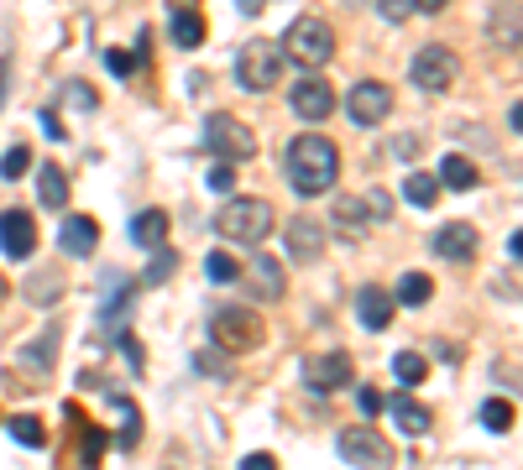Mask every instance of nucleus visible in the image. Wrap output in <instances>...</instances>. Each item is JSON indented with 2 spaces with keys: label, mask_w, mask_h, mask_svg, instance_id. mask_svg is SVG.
I'll use <instances>...</instances> for the list:
<instances>
[{
  "label": "nucleus",
  "mask_w": 523,
  "mask_h": 470,
  "mask_svg": "<svg viewBox=\"0 0 523 470\" xmlns=\"http://www.w3.org/2000/svg\"><path fill=\"white\" fill-rule=\"evenodd\" d=\"M173 267H178V251H173V246H157L152 262H147V272H142V282H147V288H157V282L173 277Z\"/></svg>",
  "instance_id": "28"
},
{
  "label": "nucleus",
  "mask_w": 523,
  "mask_h": 470,
  "mask_svg": "<svg viewBox=\"0 0 523 470\" xmlns=\"http://www.w3.org/2000/svg\"><path fill=\"white\" fill-rule=\"evenodd\" d=\"M204 147H210L220 162H246V157H257V136L252 126L241 121V115H210L204 121Z\"/></svg>",
  "instance_id": "7"
},
{
  "label": "nucleus",
  "mask_w": 523,
  "mask_h": 470,
  "mask_svg": "<svg viewBox=\"0 0 523 470\" xmlns=\"http://www.w3.org/2000/svg\"><path fill=\"white\" fill-rule=\"evenodd\" d=\"M204 183H210V194H231V188H236V168H231V162H215Z\"/></svg>",
  "instance_id": "37"
},
{
  "label": "nucleus",
  "mask_w": 523,
  "mask_h": 470,
  "mask_svg": "<svg viewBox=\"0 0 523 470\" xmlns=\"http://www.w3.org/2000/svg\"><path fill=\"white\" fill-rule=\"evenodd\" d=\"M37 194H42V209H63L68 204V178L58 162H42V173H37Z\"/></svg>",
  "instance_id": "22"
},
{
  "label": "nucleus",
  "mask_w": 523,
  "mask_h": 470,
  "mask_svg": "<svg viewBox=\"0 0 523 470\" xmlns=\"http://www.w3.org/2000/svg\"><path fill=\"white\" fill-rule=\"evenodd\" d=\"M320 251H325V225L299 215L288 225V256H293V262H320Z\"/></svg>",
  "instance_id": "15"
},
{
  "label": "nucleus",
  "mask_w": 523,
  "mask_h": 470,
  "mask_svg": "<svg viewBox=\"0 0 523 470\" xmlns=\"http://www.w3.org/2000/svg\"><path fill=\"white\" fill-rule=\"evenodd\" d=\"M6 429H11V439L21 444V450H42V444H48V429H42L37 413H16Z\"/></svg>",
  "instance_id": "26"
},
{
  "label": "nucleus",
  "mask_w": 523,
  "mask_h": 470,
  "mask_svg": "<svg viewBox=\"0 0 523 470\" xmlns=\"http://www.w3.org/2000/svg\"><path fill=\"white\" fill-rule=\"evenodd\" d=\"M236 6H241L246 16H257V11H262V0H236Z\"/></svg>",
  "instance_id": "46"
},
{
  "label": "nucleus",
  "mask_w": 523,
  "mask_h": 470,
  "mask_svg": "<svg viewBox=\"0 0 523 470\" xmlns=\"http://www.w3.org/2000/svg\"><path fill=\"white\" fill-rule=\"evenodd\" d=\"M346 241H361L367 235V225H372V215H367V204L361 199H335V220H330Z\"/></svg>",
  "instance_id": "20"
},
{
  "label": "nucleus",
  "mask_w": 523,
  "mask_h": 470,
  "mask_svg": "<svg viewBox=\"0 0 523 470\" xmlns=\"http://www.w3.org/2000/svg\"><path fill=\"white\" fill-rule=\"evenodd\" d=\"M252 288H257V298H283V262H272V256H252Z\"/></svg>",
  "instance_id": "21"
},
{
  "label": "nucleus",
  "mask_w": 523,
  "mask_h": 470,
  "mask_svg": "<svg viewBox=\"0 0 523 470\" xmlns=\"http://www.w3.org/2000/svg\"><path fill=\"white\" fill-rule=\"evenodd\" d=\"M53 345H58V329H48V340H32V345H27V366H42V371H48V366H53Z\"/></svg>",
  "instance_id": "36"
},
{
  "label": "nucleus",
  "mask_w": 523,
  "mask_h": 470,
  "mask_svg": "<svg viewBox=\"0 0 523 470\" xmlns=\"http://www.w3.org/2000/svg\"><path fill=\"white\" fill-rule=\"evenodd\" d=\"M377 6H382V16H388L393 27H398V21H408V16H414V0H377Z\"/></svg>",
  "instance_id": "41"
},
{
  "label": "nucleus",
  "mask_w": 523,
  "mask_h": 470,
  "mask_svg": "<svg viewBox=\"0 0 523 470\" xmlns=\"http://www.w3.org/2000/svg\"><path fill=\"white\" fill-rule=\"evenodd\" d=\"M173 42L184 47V53H194V47L204 42V16L194 6H178L173 11Z\"/></svg>",
  "instance_id": "23"
},
{
  "label": "nucleus",
  "mask_w": 523,
  "mask_h": 470,
  "mask_svg": "<svg viewBox=\"0 0 523 470\" xmlns=\"http://www.w3.org/2000/svg\"><path fill=\"white\" fill-rule=\"evenodd\" d=\"M100 319H105V324H126V319H131V288H121V282H116V293L105 298Z\"/></svg>",
  "instance_id": "32"
},
{
  "label": "nucleus",
  "mask_w": 523,
  "mask_h": 470,
  "mask_svg": "<svg viewBox=\"0 0 523 470\" xmlns=\"http://www.w3.org/2000/svg\"><path fill=\"white\" fill-rule=\"evenodd\" d=\"M131 241L142 246V251L168 246V209H142V215L131 220Z\"/></svg>",
  "instance_id": "18"
},
{
  "label": "nucleus",
  "mask_w": 523,
  "mask_h": 470,
  "mask_svg": "<svg viewBox=\"0 0 523 470\" xmlns=\"http://www.w3.org/2000/svg\"><path fill=\"white\" fill-rule=\"evenodd\" d=\"M136 63H142V58L126 53V47H110V53H105V68H110L116 79H131V74H136Z\"/></svg>",
  "instance_id": "35"
},
{
  "label": "nucleus",
  "mask_w": 523,
  "mask_h": 470,
  "mask_svg": "<svg viewBox=\"0 0 523 470\" xmlns=\"http://www.w3.org/2000/svg\"><path fill=\"white\" fill-rule=\"evenodd\" d=\"M440 188H456V194H471V188H482V173H476V162L461 157V152H450L440 162Z\"/></svg>",
  "instance_id": "19"
},
{
  "label": "nucleus",
  "mask_w": 523,
  "mask_h": 470,
  "mask_svg": "<svg viewBox=\"0 0 523 470\" xmlns=\"http://www.w3.org/2000/svg\"><path fill=\"white\" fill-rule=\"evenodd\" d=\"M450 0H414V16H435V11H445Z\"/></svg>",
  "instance_id": "45"
},
{
  "label": "nucleus",
  "mask_w": 523,
  "mask_h": 470,
  "mask_svg": "<svg viewBox=\"0 0 523 470\" xmlns=\"http://www.w3.org/2000/svg\"><path fill=\"white\" fill-rule=\"evenodd\" d=\"M0 251H6L11 262H27L37 251V225H32L27 209H6V215H0Z\"/></svg>",
  "instance_id": "11"
},
{
  "label": "nucleus",
  "mask_w": 523,
  "mask_h": 470,
  "mask_svg": "<svg viewBox=\"0 0 523 470\" xmlns=\"http://www.w3.org/2000/svg\"><path fill=\"white\" fill-rule=\"evenodd\" d=\"M356 408H361V418H377L382 408H388V397H382L377 387H356Z\"/></svg>",
  "instance_id": "38"
},
{
  "label": "nucleus",
  "mask_w": 523,
  "mask_h": 470,
  "mask_svg": "<svg viewBox=\"0 0 523 470\" xmlns=\"http://www.w3.org/2000/svg\"><path fill=\"white\" fill-rule=\"evenodd\" d=\"M293 115L299 121H325V115L335 110V89L325 79H304V84H293Z\"/></svg>",
  "instance_id": "12"
},
{
  "label": "nucleus",
  "mask_w": 523,
  "mask_h": 470,
  "mask_svg": "<svg viewBox=\"0 0 523 470\" xmlns=\"http://www.w3.org/2000/svg\"><path fill=\"white\" fill-rule=\"evenodd\" d=\"M283 58H293L299 68H325L335 58V27L325 16H299L293 27L283 32Z\"/></svg>",
  "instance_id": "3"
},
{
  "label": "nucleus",
  "mask_w": 523,
  "mask_h": 470,
  "mask_svg": "<svg viewBox=\"0 0 523 470\" xmlns=\"http://www.w3.org/2000/svg\"><path fill=\"white\" fill-rule=\"evenodd\" d=\"M63 105H68V110H84V115H89V110H100V94H95V84H84V79H68V84H63Z\"/></svg>",
  "instance_id": "29"
},
{
  "label": "nucleus",
  "mask_w": 523,
  "mask_h": 470,
  "mask_svg": "<svg viewBox=\"0 0 523 470\" xmlns=\"http://www.w3.org/2000/svg\"><path fill=\"white\" fill-rule=\"evenodd\" d=\"M121 350H126V361H131V371H142L147 361H142V345H136L131 335H121Z\"/></svg>",
  "instance_id": "42"
},
{
  "label": "nucleus",
  "mask_w": 523,
  "mask_h": 470,
  "mask_svg": "<svg viewBox=\"0 0 523 470\" xmlns=\"http://www.w3.org/2000/svg\"><path fill=\"white\" fill-rule=\"evenodd\" d=\"M346 115L356 126H377V121H388L393 115V89L388 84H377V79H361L351 94H346Z\"/></svg>",
  "instance_id": "10"
},
{
  "label": "nucleus",
  "mask_w": 523,
  "mask_h": 470,
  "mask_svg": "<svg viewBox=\"0 0 523 470\" xmlns=\"http://www.w3.org/2000/svg\"><path fill=\"white\" fill-rule=\"evenodd\" d=\"M403 199L414 204V209H435V199H440V178L424 173V168L408 173V178H403Z\"/></svg>",
  "instance_id": "24"
},
{
  "label": "nucleus",
  "mask_w": 523,
  "mask_h": 470,
  "mask_svg": "<svg viewBox=\"0 0 523 470\" xmlns=\"http://www.w3.org/2000/svg\"><path fill=\"white\" fill-rule=\"evenodd\" d=\"M204 277H210V282H236L241 262H236V256H225V251H210V256H204Z\"/></svg>",
  "instance_id": "30"
},
{
  "label": "nucleus",
  "mask_w": 523,
  "mask_h": 470,
  "mask_svg": "<svg viewBox=\"0 0 523 470\" xmlns=\"http://www.w3.org/2000/svg\"><path fill=\"white\" fill-rule=\"evenodd\" d=\"M58 246L68 251V256H89L100 246V220L95 215H68L63 225H58Z\"/></svg>",
  "instance_id": "16"
},
{
  "label": "nucleus",
  "mask_w": 523,
  "mask_h": 470,
  "mask_svg": "<svg viewBox=\"0 0 523 470\" xmlns=\"http://www.w3.org/2000/svg\"><path fill=\"white\" fill-rule=\"evenodd\" d=\"M58 288H63V277H42V272L27 282V293H32V298H58Z\"/></svg>",
  "instance_id": "40"
},
{
  "label": "nucleus",
  "mask_w": 523,
  "mask_h": 470,
  "mask_svg": "<svg viewBox=\"0 0 523 470\" xmlns=\"http://www.w3.org/2000/svg\"><path fill=\"white\" fill-rule=\"evenodd\" d=\"M476 246H482V235H476V225H466V220L435 230V256H445V262H471Z\"/></svg>",
  "instance_id": "13"
},
{
  "label": "nucleus",
  "mask_w": 523,
  "mask_h": 470,
  "mask_svg": "<svg viewBox=\"0 0 523 470\" xmlns=\"http://www.w3.org/2000/svg\"><path fill=\"white\" fill-rule=\"evenodd\" d=\"M482 423L492 434H508L513 429V403H503V397H487L482 403Z\"/></svg>",
  "instance_id": "31"
},
{
  "label": "nucleus",
  "mask_w": 523,
  "mask_h": 470,
  "mask_svg": "<svg viewBox=\"0 0 523 470\" xmlns=\"http://www.w3.org/2000/svg\"><path fill=\"white\" fill-rule=\"evenodd\" d=\"M351 376H356L351 350H314V356L304 361V387L314 397H330L340 387H351Z\"/></svg>",
  "instance_id": "8"
},
{
  "label": "nucleus",
  "mask_w": 523,
  "mask_h": 470,
  "mask_svg": "<svg viewBox=\"0 0 523 470\" xmlns=\"http://www.w3.org/2000/svg\"><path fill=\"white\" fill-rule=\"evenodd\" d=\"M393 376L403 387H419L429 376V356H424V350H398V356H393Z\"/></svg>",
  "instance_id": "27"
},
{
  "label": "nucleus",
  "mask_w": 523,
  "mask_h": 470,
  "mask_svg": "<svg viewBox=\"0 0 523 470\" xmlns=\"http://www.w3.org/2000/svg\"><path fill=\"white\" fill-rule=\"evenodd\" d=\"M283 47L278 42H267V37H257V42H246L241 47V58H236V84L241 89H257V94H267V89H278V79H283Z\"/></svg>",
  "instance_id": "4"
},
{
  "label": "nucleus",
  "mask_w": 523,
  "mask_h": 470,
  "mask_svg": "<svg viewBox=\"0 0 523 470\" xmlns=\"http://www.w3.org/2000/svg\"><path fill=\"white\" fill-rule=\"evenodd\" d=\"M288 183L299 188L304 199H320L335 188V173H340V152H335V141L320 136V131H304V136H293L288 141Z\"/></svg>",
  "instance_id": "1"
},
{
  "label": "nucleus",
  "mask_w": 523,
  "mask_h": 470,
  "mask_svg": "<svg viewBox=\"0 0 523 470\" xmlns=\"http://www.w3.org/2000/svg\"><path fill=\"white\" fill-rule=\"evenodd\" d=\"M361 204H367V215H372V225L393 215V199H388V194H382V188H372V194H367V199H361Z\"/></svg>",
  "instance_id": "39"
},
{
  "label": "nucleus",
  "mask_w": 523,
  "mask_h": 470,
  "mask_svg": "<svg viewBox=\"0 0 523 470\" xmlns=\"http://www.w3.org/2000/svg\"><path fill=\"white\" fill-rule=\"evenodd\" d=\"M27 168H32V152H27V147H11L6 157H0V178H6V183H11V178H21Z\"/></svg>",
  "instance_id": "34"
},
{
  "label": "nucleus",
  "mask_w": 523,
  "mask_h": 470,
  "mask_svg": "<svg viewBox=\"0 0 523 470\" xmlns=\"http://www.w3.org/2000/svg\"><path fill=\"white\" fill-rule=\"evenodd\" d=\"M241 470H278V460L257 450V455H246V460H241Z\"/></svg>",
  "instance_id": "43"
},
{
  "label": "nucleus",
  "mask_w": 523,
  "mask_h": 470,
  "mask_svg": "<svg viewBox=\"0 0 523 470\" xmlns=\"http://www.w3.org/2000/svg\"><path fill=\"white\" fill-rule=\"evenodd\" d=\"M262 319L257 309H241V303H220V309L210 314V340L220 350H257L262 345Z\"/></svg>",
  "instance_id": "5"
},
{
  "label": "nucleus",
  "mask_w": 523,
  "mask_h": 470,
  "mask_svg": "<svg viewBox=\"0 0 523 470\" xmlns=\"http://www.w3.org/2000/svg\"><path fill=\"white\" fill-rule=\"evenodd\" d=\"M100 450H105V429H100V423H84V434H79V455H84V465H95Z\"/></svg>",
  "instance_id": "33"
},
{
  "label": "nucleus",
  "mask_w": 523,
  "mask_h": 470,
  "mask_svg": "<svg viewBox=\"0 0 523 470\" xmlns=\"http://www.w3.org/2000/svg\"><path fill=\"white\" fill-rule=\"evenodd\" d=\"M393 293L388 288H377V282H367V288H356V319L361 329H388L393 324Z\"/></svg>",
  "instance_id": "14"
},
{
  "label": "nucleus",
  "mask_w": 523,
  "mask_h": 470,
  "mask_svg": "<svg viewBox=\"0 0 523 470\" xmlns=\"http://www.w3.org/2000/svg\"><path fill=\"white\" fill-rule=\"evenodd\" d=\"M456 68H461V58L450 53V47H419L414 53V63H408V79H414L424 94H445L450 84H456Z\"/></svg>",
  "instance_id": "9"
},
{
  "label": "nucleus",
  "mask_w": 523,
  "mask_h": 470,
  "mask_svg": "<svg viewBox=\"0 0 523 470\" xmlns=\"http://www.w3.org/2000/svg\"><path fill=\"white\" fill-rule=\"evenodd\" d=\"M388 408H393V418H398V429H403V434H414V439L435 429V413H429V408L419 403V397H408V392H398Z\"/></svg>",
  "instance_id": "17"
},
{
  "label": "nucleus",
  "mask_w": 523,
  "mask_h": 470,
  "mask_svg": "<svg viewBox=\"0 0 523 470\" xmlns=\"http://www.w3.org/2000/svg\"><path fill=\"white\" fill-rule=\"evenodd\" d=\"M429 298H435V277H429V272H403L393 303H403V309H419V303H429Z\"/></svg>",
  "instance_id": "25"
},
{
  "label": "nucleus",
  "mask_w": 523,
  "mask_h": 470,
  "mask_svg": "<svg viewBox=\"0 0 523 470\" xmlns=\"http://www.w3.org/2000/svg\"><path fill=\"white\" fill-rule=\"evenodd\" d=\"M335 450H340V460H351L356 470H393V444L382 439L372 423H351V429H340L335 434Z\"/></svg>",
  "instance_id": "6"
},
{
  "label": "nucleus",
  "mask_w": 523,
  "mask_h": 470,
  "mask_svg": "<svg viewBox=\"0 0 523 470\" xmlns=\"http://www.w3.org/2000/svg\"><path fill=\"white\" fill-rule=\"evenodd\" d=\"M272 225H278V215H272L267 199H225L220 215H215V230L236 246H262L272 235Z\"/></svg>",
  "instance_id": "2"
},
{
  "label": "nucleus",
  "mask_w": 523,
  "mask_h": 470,
  "mask_svg": "<svg viewBox=\"0 0 523 470\" xmlns=\"http://www.w3.org/2000/svg\"><path fill=\"white\" fill-rule=\"evenodd\" d=\"M37 121H42V131H48L53 141H63V121H58V115H53V110H42V115H37Z\"/></svg>",
  "instance_id": "44"
}]
</instances>
